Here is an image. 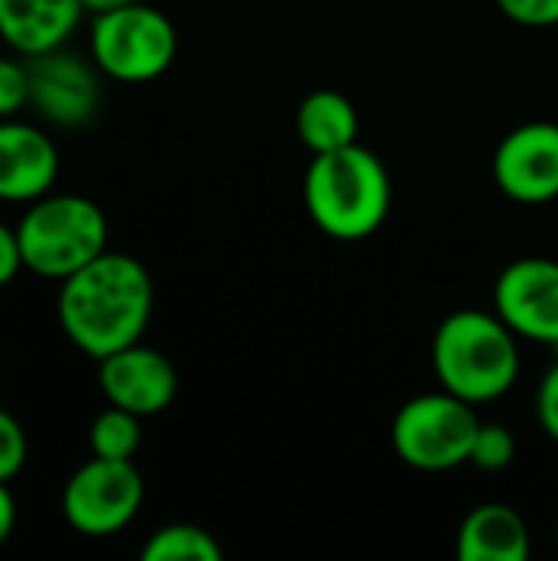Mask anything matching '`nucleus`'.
I'll return each instance as SVG.
<instances>
[{
    "label": "nucleus",
    "mask_w": 558,
    "mask_h": 561,
    "mask_svg": "<svg viewBox=\"0 0 558 561\" xmlns=\"http://www.w3.org/2000/svg\"><path fill=\"white\" fill-rule=\"evenodd\" d=\"M155 312V283L141 260L105 250L59 283L56 322L92 362L141 342Z\"/></svg>",
    "instance_id": "obj_1"
},
{
    "label": "nucleus",
    "mask_w": 558,
    "mask_h": 561,
    "mask_svg": "<svg viewBox=\"0 0 558 561\" xmlns=\"http://www.w3.org/2000/svg\"><path fill=\"white\" fill-rule=\"evenodd\" d=\"M309 220L332 240L372 237L391 210V178L382 158L365 145L312 154L303 181Z\"/></svg>",
    "instance_id": "obj_2"
},
{
    "label": "nucleus",
    "mask_w": 558,
    "mask_h": 561,
    "mask_svg": "<svg viewBox=\"0 0 558 561\" xmlns=\"http://www.w3.org/2000/svg\"><path fill=\"white\" fill-rule=\"evenodd\" d=\"M516 332L497 316L480 309L451 312L431 345L437 385L470 404H490L513 391L520 381Z\"/></svg>",
    "instance_id": "obj_3"
},
{
    "label": "nucleus",
    "mask_w": 558,
    "mask_h": 561,
    "mask_svg": "<svg viewBox=\"0 0 558 561\" xmlns=\"http://www.w3.org/2000/svg\"><path fill=\"white\" fill-rule=\"evenodd\" d=\"M23 270L62 283L109 250L105 210L86 194H43L16 220Z\"/></svg>",
    "instance_id": "obj_4"
},
{
    "label": "nucleus",
    "mask_w": 558,
    "mask_h": 561,
    "mask_svg": "<svg viewBox=\"0 0 558 561\" xmlns=\"http://www.w3.org/2000/svg\"><path fill=\"white\" fill-rule=\"evenodd\" d=\"M480 424L483 421L477 417V404L441 388L401 404L391 421V447L411 470L444 473L470 463Z\"/></svg>",
    "instance_id": "obj_5"
},
{
    "label": "nucleus",
    "mask_w": 558,
    "mask_h": 561,
    "mask_svg": "<svg viewBox=\"0 0 558 561\" xmlns=\"http://www.w3.org/2000/svg\"><path fill=\"white\" fill-rule=\"evenodd\" d=\"M89 56L102 76L115 82H151L164 76L178 56L174 23L141 0L92 16Z\"/></svg>",
    "instance_id": "obj_6"
},
{
    "label": "nucleus",
    "mask_w": 558,
    "mask_h": 561,
    "mask_svg": "<svg viewBox=\"0 0 558 561\" xmlns=\"http://www.w3.org/2000/svg\"><path fill=\"white\" fill-rule=\"evenodd\" d=\"M145 503V480L132 460H86L62 486L59 510L69 529L86 539H109L128 529Z\"/></svg>",
    "instance_id": "obj_7"
},
{
    "label": "nucleus",
    "mask_w": 558,
    "mask_h": 561,
    "mask_svg": "<svg viewBox=\"0 0 558 561\" xmlns=\"http://www.w3.org/2000/svg\"><path fill=\"white\" fill-rule=\"evenodd\" d=\"M30 69V108L43 122L59 128H79L92 122L102 102L99 66L66 46L26 56Z\"/></svg>",
    "instance_id": "obj_8"
},
{
    "label": "nucleus",
    "mask_w": 558,
    "mask_h": 561,
    "mask_svg": "<svg viewBox=\"0 0 558 561\" xmlns=\"http://www.w3.org/2000/svg\"><path fill=\"white\" fill-rule=\"evenodd\" d=\"M493 312L520 335L558 345V263L523 256L510 263L493 286Z\"/></svg>",
    "instance_id": "obj_9"
},
{
    "label": "nucleus",
    "mask_w": 558,
    "mask_h": 561,
    "mask_svg": "<svg viewBox=\"0 0 558 561\" xmlns=\"http://www.w3.org/2000/svg\"><path fill=\"white\" fill-rule=\"evenodd\" d=\"M493 181L516 204H549L558 197V125L526 122L513 128L493 154Z\"/></svg>",
    "instance_id": "obj_10"
},
{
    "label": "nucleus",
    "mask_w": 558,
    "mask_h": 561,
    "mask_svg": "<svg viewBox=\"0 0 558 561\" xmlns=\"http://www.w3.org/2000/svg\"><path fill=\"white\" fill-rule=\"evenodd\" d=\"M99 391L115 408L155 417L174 404L178 371L158 348L135 342L99 362Z\"/></svg>",
    "instance_id": "obj_11"
},
{
    "label": "nucleus",
    "mask_w": 558,
    "mask_h": 561,
    "mask_svg": "<svg viewBox=\"0 0 558 561\" xmlns=\"http://www.w3.org/2000/svg\"><path fill=\"white\" fill-rule=\"evenodd\" d=\"M59 151L53 138L30 122L0 118V204H33L53 191Z\"/></svg>",
    "instance_id": "obj_12"
},
{
    "label": "nucleus",
    "mask_w": 558,
    "mask_h": 561,
    "mask_svg": "<svg viewBox=\"0 0 558 561\" xmlns=\"http://www.w3.org/2000/svg\"><path fill=\"white\" fill-rule=\"evenodd\" d=\"M82 13V0H0V39L23 59L39 56L66 46Z\"/></svg>",
    "instance_id": "obj_13"
},
{
    "label": "nucleus",
    "mask_w": 558,
    "mask_h": 561,
    "mask_svg": "<svg viewBox=\"0 0 558 561\" xmlns=\"http://www.w3.org/2000/svg\"><path fill=\"white\" fill-rule=\"evenodd\" d=\"M533 552V536L520 510L506 503L474 506L457 529L460 561H526Z\"/></svg>",
    "instance_id": "obj_14"
},
{
    "label": "nucleus",
    "mask_w": 558,
    "mask_h": 561,
    "mask_svg": "<svg viewBox=\"0 0 558 561\" xmlns=\"http://www.w3.org/2000/svg\"><path fill=\"white\" fill-rule=\"evenodd\" d=\"M296 135L312 154L339 151L358 141V112L342 92L316 89L296 108Z\"/></svg>",
    "instance_id": "obj_15"
},
{
    "label": "nucleus",
    "mask_w": 558,
    "mask_h": 561,
    "mask_svg": "<svg viewBox=\"0 0 558 561\" xmlns=\"http://www.w3.org/2000/svg\"><path fill=\"white\" fill-rule=\"evenodd\" d=\"M224 549L220 542L194 526V523H171L148 536L141 546V561H220Z\"/></svg>",
    "instance_id": "obj_16"
},
{
    "label": "nucleus",
    "mask_w": 558,
    "mask_h": 561,
    "mask_svg": "<svg viewBox=\"0 0 558 561\" xmlns=\"http://www.w3.org/2000/svg\"><path fill=\"white\" fill-rule=\"evenodd\" d=\"M141 447V417L109 404L92 424H89V450L92 457L105 460H135Z\"/></svg>",
    "instance_id": "obj_17"
},
{
    "label": "nucleus",
    "mask_w": 558,
    "mask_h": 561,
    "mask_svg": "<svg viewBox=\"0 0 558 561\" xmlns=\"http://www.w3.org/2000/svg\"><path fill=\"white\" fill-rule=\"evenodd\" d=\"M516 460V437L506 424H480L470 450V463L483 473H500Z\"/></svg>",
    "instance_id": "obj_18"
},
{
    "label": "nucleus",
    "mask_w": 558,
    "mask_h": 561,
    "mask_svg": "<svg viewBox=\"0 0 558 561\" xmlns=\"http://www.w3.org/2000/svg\"><path fill=\"white\" fill-rule=\"evenodd\" d=\"M30 457V440L23 424L0 408V483H10L23 473Z\"/></svg>",
    "instance_id": "obj_19"
},
{
    "label": "nucleus",
    "mask_w": 558,
    "mask_h": 561,
    "mask_svg": "<svg viewBox=\"0 0 558 561\" xmlns=\"http://www.w3.org/2000/svg\"><path fill=\"white\" fill-rule=\"evenodd\" d=\"M30 105V69L26 59L0 56V118H13Z\"/></svg>",
    "instance_id": "obj_20"
},
{
    "label": "nucleus",
    "mask_w": 558,
    "mask_h": 561,
    "mask_svg": "<svg viewBox=\"0 0 558 561\" xmlns=\"http://www.w3.org/2000/svg\"><path fill=\"white\" fill-rule=\"evenodd\" d=\"M497 7L523 26H556L558 0H497Z\"/></svg>",
    "instance_id": "obj_21"
},
{
    "label": "nucleus",
    "mask_w": 558,
    "mask_h": 561,
    "mask_svg": "<svg viewBox=\"0 0 558 561\" xmlns=\"http://www.w3.org/2000/svg\"><path fill=\"white\" fill-rule=\"evenodd\" d=\"M536 417L539 427L546 431V437H553L558 444V362L543 375L539 391H536Z\"/></svg>",
    "instance_id": "obj_22"
},
{
    "label": "nucleus",
    "mask_w": 558,
    "mask_h": 561,
    "mask_svg": "<svg viewBox=\"0 0 558 561\" xmlns=\"http://www.w3.org/2000/svg\"><path fill=\"white\" fill-rule=\"evenodd\" d=\"M23 270V253H20V240H16V227H7L0 220V289L10 286Z\"/></svg>",
    "instance_id": "obj_23"
},
{
    "label": "nucleus",
    "mask_w": 558,
    "mask_h": 561,
    "mask_svg": "<svg viewBox=\"0 0 558 561\" xmlns=\"http://www.w3.org/2000/svg\"><path fill=\"white\" fill-rule=\"evenodd\" d=\"M16 529V500L10 493V483H0V549L10 542Z\"/></svg>",
    "instance_id": "obj_24"
},
{
    "label": "nucleus",
    "mask_w": 558,
    "mask_h": 561,
    "mask_svg": "<svg viewBox=\"0 0 558 561\" xmlns=\"http://www.w3.org/2000/svg\"><path fill=\"white\" fill-rule=\"evenodd\" d=\"M135 0H82V10L99 16V13H109V10H118V7H128Z\"/></svg>",
    "instance_id": "obj_25"
},
{
    "label": "nucleus",
    "mask_w": 558,
    "mask_h": 561,
    "mask_svg": "<svg viewBox=\"0 0 558 561\" xmlns=\"http://www.w3.org/2000/svg\"><path fill=\"white\" fill-rule=\"evenodd\" d=\"M556 539H558V523H556Z\"/></svg>",
    "instance_id": "obj_26"
}]
</instances>
